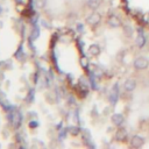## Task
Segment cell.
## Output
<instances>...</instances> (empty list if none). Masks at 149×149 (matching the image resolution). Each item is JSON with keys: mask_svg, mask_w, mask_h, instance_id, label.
Instances as JSON below:
<instances>
[{"mask_svg": "<svg viewBox=\"0 0 149 149\" xmlns=\"http://www.w3.org/2000/svg\"><path fill=\"white\" fill-rule=\"evenodd\" d=\"M28 126H29L30 128H35V127H37V126H38V122H37L36 120H31V121H29Z\"/></svg>", "mask_w": 149, "mask_h": 149, "instance_id": "obj_17", "label": "cell"}, {"mask_svg": "<svg viewBox=\"0 0 149 149\" xmlns=\"http://www.w3.org/2000/svg\"><path fill=\"white\" fill-rule=\"evenodd\" d=\"M100 3H101V0H87V2H86L87 7L90 9H92V10L97 9L100 6Z\"/></svg>", "mask_w": 149, "mask_h": 149, "instance_id": "obj_12", "label": "cell"}, {"mask_svg": "<svg viewBox=\"0 0 149 149\" xmlns=\"http://www.w3.org/2000/svg\"><path fill=\"white\" fill-rule=\"evenodd\" d=\"M79 64H80L81 68L86 69V68L88 66V59H87V57H86V56H81L80 59H79Z\"/></svg>", "mask_w": 149, "mask_h": 149, "instance_id": "obj_14", "label": "cell"}, {"mask_svg": "<svg viewBox=\"0 0 149 149\" xmlns=\"http://www.w3.org/2000/svg\"><path fill=\"white\" fill-rule=\"evenodd\" d=\"M68 129H69V133H70L71 135H74V136L80 133V128H79L78 126H71V127H69Z\"/></svg>", "mask_w": 149, "mask_h": 149, "instance_id": "obj_13", "label": "cell"}, {"mask_svg": "<svg viewBox=\"0 0 149 149\" xmlns=\"http://www.w3.org/2000/svg\"><path fill=\"white\" fill-rule=\"evenodd\" d=\"M118 93H119L118 92V84H115L111 91V94H109V101L112 105H115V102L118 101V95H119Z\"/></svg>", "mask_w": 149, "mask_h": 149, "instance_id": "obj_11", "label": "cell"}, {"mask_svg": "<svg viewBox=\"0 0 149 149\" xmlns=\"http://www.w3.org/2000/svg\"><path fill=\"white\" fill-rule=\"evenodd\" d=\"M107 24H108L111 28H119V27L121 26V20H120L119 16L112 14V15H109L108 19H107Z\"/></svg>", "mask_w": 149, "mask_h": 149, "instance_id": "obj_3", "label": "cell"}, {"mask_svg": "<svg viewBox=\"0 0 149 149\" xmlns=\"http://www.w3.org/2000/svg\"><path fill=\"white\" fill-rule=\"evenodd\" d=\"M144 144V139L140 135H134L130 139V146L133 148H141Z\"/></svg>", "mask_w": 149, "mask_h": 149, "instance_id": "obj_6", "label": "cell"}, {"mask_svg": "<svg viewBox=\"0 0 149 149\" xmlns=\"http://www.w3.org/2000/svg\"><path fill=\"white\" fill-rule=\"evenodd\" d=\"M100 52H101V49H100V47H99L98 44H91V45L88 47V49H87V54H88L90 56H92V57L99 56Z\"/></svg>", "mask_w": 149, "mask_h": 149, "instance_id": "obj_8", "label": "cell"}, {"mask_svg": "<svg viewBox=\"0 0 149 149\" xmlns=\"http://www.w3.org/2000/svg\"><path fill=\"white\" fill-rule=\"evenodd\" d=\"M42 24H43L44 27H48V28H50V23H49L48 21H45V20H43V21H42Z\"/></svg>", "mask_w": 149, "mask_h": 149, "instance_id": "obj_19", "label": "cell"}, {"mask_svg": "<svg viewBox=\"0 0 149 149\" xmlns=\"http://www.w3.org/2000/svg\"><path fill=\"white\" fill-rule=\"evenodd\" d=\"M111 121H112V123H113L114 126L121 127V126L125 123V116H123L122 114H120V113H115V114H113V115L111 116Z\"/></svg>", "mask_w": 149, "mask_h": 149, "instance_id": "obj_4", "label": "cell"}, {"mask_svg": "<svg viewBox=\"0 0 149 149\" xmlns=\"http://www.w3.org/2000/svg\"><path fill=\"white\" fill-rule=\"evenodd\" d=\"M77 30L79 31V33H81L84 29H83V24L81 23H78V26H77Z\"/></svg>", "mask_w": 149, "mask_h": 149, "instance_id": "obj_18", "label": "cell"}, {"mask_svg": "<svg viewBox=\"0 0 149 149\" xmlns=\"http://www.w3.org/2000/svg\"><path fill=\"white\" fill-rule=\"evenodd\" d=\"M38 35H40V29H38V27H34V30H33V33H31V38H33V40H36V38L38 37Z\"/></svg>", "mask_w": 149, "mask_h": 149, "instance_id": "obj_16", "label": "cell"}, {"mask_svg": "<svg viewBox=\"0 0 149 149\" xmlns=\"http://www.w3.org/2000/svg\"><path fill=\"white\" fill-rule=\"evenodd\" d=\"M9 120H10L12 125H13L15 128H17V127L20 126V123H21V115H20V113H17V112H13V113L10 114Z\"/></svg>", "mask_w": 149, "mask_h": 149, "instance_id": "obj_10", "label": "cell"}, {"mask_svg": "<svg viewBox=\"0 0 149 149\" xmlns=\"http://www.w3.org/2000/svg\"><path fill=\"white\" fill-rule=\"evenodd\" d=\"M127 136H128V133H127V129L126 128H123V127H120L118 130H116V133H115V140L116 141H119V142H123V141H126L127 140Z\"/></svg>", "mask_w": 149, "mask_h": 149, "instance_id": "obj_5", "label": "cell"}, {"mask_svg": "<svg viewBox=\"0 0 149 149\" xmlns=\"http://www.w3.org/2000/svg\"><path fill=\"white\" fill-rule=\"evenodd\" d=\"M1 13H2V7L0 6V15H1Z\"/></svg>", "mask_w": 149, "mask_h": 149, "instance_id": "obj_20", "label": "cell"}, {"mask_svg": "<svg viewBox=\"0 0 149 149\" xmlns=\"http://www.w3.org/2000/svg\"><path fill=\"white\" fill-rule=\"evenodd\" d=\"M100 21H101V14L98 13V12H94V10L86 17V23L90 24V26H92V27L99 24Z\"/></svg>", "mask_w": 149, "mask_h": 149, "instance_id": "obj_1", "label": "cell"}, {"mask_svg": "<svg viewBox=\"0 0 149 149\" xmlns=\"http://www.w3.org/2000/svg\"><path fill=\"white\" fill-rule=\"evenodd\" d=\"M133 65L136 70H144L149 66V61L146 57H137L134 59Z\"/></svg>", "mask_w": 149, "mask_h": 149, "instance_id": "obj_2", "label": "cell"}, {"mask_svg": "<svg viewBox=\"0 0 149 149\" xmlns=\"http://www.w3.org/2000/svg\"><path fill=\"white\" fill-rule=\"evenodd\" d=\"M147 22H148V24H149V15H148V17H147Z\"/></svg>", "mask_w": 149, "mask_h": 149, "instance_id": "obj_21", "label": "cell"}, {"mask_svg": "<svg viewBox=\"0 0 149 149\" xmlns=\"http://www.w3.org/2000/svg\"><path fill=\"white\" fill-rule=\"evenodd\" d=\"M137 33H139V35H137V37H136V40H135V43H136V45L141 49V48H143V45L146 44V37H144V34H143V31H142L141 28L137 30Z\"/></svg>", "mask_w": 149, "mask_h": 149, "instance_id": "obj_9", "label": "cell"}, {"mask_svg": "<svg viewBox=\"0 0 149 149\" xmlns=\"http://www.w3.org/2000/svg\"><path fill=\"white\" fill-rule=\"evenodd\" d=\"M34 2H35V6H36L37 8L42 9V8H44V7H45L47 0H34Z\"/></svg>", "mask_w": 149, "mask_h": 149, "instance_id": "obj_15", "label": "cell"}, {"mask_svg": "<svg viewBox=\"0 0 149 149\" xmlns=\"http://www.w3.org/2000/svg\"><path fill=\"white\" fill-rule=\"evenodd\" d=\"M136 85H137V83H136L135 79L128 78V79H126V81L123 83V88H125V91H127V92H132V91H134V90L136 88Z\"/></svg>", "mask_w": 149, "mask_h": 149, "instance_id": "obj_7", "label": "cell"}]
</instances>
